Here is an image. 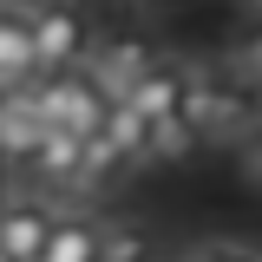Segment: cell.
I'll return each mask as SVG.
<instances>
[{"mask_svg": "<svg viewBox=\"0 0 262 262\" xmlns=\"http://www.w3.org/2000/svg\"><path fill=\"white\" fill-rule=\"evenodd\" d=\"M184 125L196 131V144H236L249 125H262V92L256 85H243L223 59H196L190 72V92H184V112H177Z\"/></svg>", "mask_w": 262, "mask_h": 262, "instance_id": "cell-1", "label": "cell"}, {"mask_svg": "<svg viewBox=\"0 0 262 262\" xmlns=\"http://www.w3.org/2000/svg\"><path fill=\"white\" fill-rule=\"evenodd\" d=\"M27 98H33V112H39L53 131H72V138H98L105 118H112V105H118V92L98 79L92 66L39 72V79L27 85Z\"/></svg>", "mask_w": 262, "mask_h": 262, "instance_id": "cell-2", "label": "cell"}, {"mask_svg": "<svg viewBox=\"0 0 262 262\" xmlns=\"http://www.w3.org/2000/svg\"><path fill=\"white\" fill-rule=\"evenodd\" d=\"M98 20L85 0H33V53H39V72H66V66L92 59Z\"/></svg>", "mask_w": 262, "mask_h": 262, "instance_id": "cell-3", "label": "cell"}, {"mask_svg": "<svg viewBox=\"0 0 262 262\" xmlns=\"http://www.w3.org/2000/svg\"><path fill=\"white\" fill-rule=\"evenodd\" d=\"M164 53H158V39L144 33V20H98V39H92V72L112 85V92L125 98V85L144 72V66H158Z\"/></svg>", "mask_w": 262, "mask_h": 262, "instance_id": "cell-4", "label": "cell"}, {"mask_svg": "<svg viewBox=\"0 0 262 262\" xmlns=\"http://www.w3.org/2000/svg\"><path fill=\"white\" fill-rule=\"evenodd\" d=\"M79 158H85V138H72V131H46L39 151H33L13 177L27 184V196H46L53 210H66V203L79 196Z\"/></svg>", "mask_w": 262, "mask_h": 262, "instance_id": "cell-5", "label": "cell"}, {"mask_svg": "<svg viewBox=\"0 0 262 262\" xmlns=\"http://www.w3.org/2000/svg\"><path fill=\"white\" fill-rule=\"evenodd\" d=\"M190 72H196V59H177V53H164L158 66H144V72L125 85V98H118V105H131L144 125H158V118H177V112H184V92H190Z\"/></svg>", "mask_w": 262, "mask_h": 262, "instance_id": "cell-6", "label": "cell"}, {"mask_svg": "<svg viewBox=\"0 0 262 262\" xmlns=\"http://www.w3.org/2000/svg\"><path fill=\"white\" fill-rule=\"evenodd\" d=\"M53 223H59V210H53L46 196H27V190L7 196V203H0V249H7L13 262H39Z\"/></svg>", "mask_w": 262, "mask_h": 262, "instance_id": "cell-7", "label": "cell"}, {"mask_svg": "<svg viewBox=\"0 0 262 262\" xmlns=\"http://www.w3.org/2000/svg\"><path fill=\"white\" fill-rule=\"evenodd\" d=\"M39 79L33 53V0H0V92H27Z\"/></svg>", "mask_w": 262, "mask_h": 262, "instance_id": "cell-8", "label": "cell"}, {"mask_svg": "<svg viewBox=\"0 0 262 262\" xmlns=\"http://www.w3.org/2000/svg\"><path fill=\"white\" fill-rule=\"evenodd\" d=\"M46 131H53V125L33 112V98H27V92H7V105H0V158L20 170V164L39 151V138H46Z\"/></svg>", "mask_w": 262, "mask_h": 262, "instance_id": "cell-9", "label": "cell"}, {"mask_svg": "<svg viewBox=\"0 0 262 262\" xmlns=\"http://www.w3.org/2000/svg\"><path fill=\"white\" fill-rule=\"evenodd\" d=\"M39 262H98V216L92 210H79V203H66L53 236H46V256Z\"/></svg>", "mask_w": 262, "mask_h": 262, "instance_id": "cell-10", "label": "cell"}, {"mask_svg": "<svg viewBox=\"0 0 262 262\" xmlns=\"http://www.w3.org/2000/svg\"><path fill=\"white\" fill-rule=\"evenodd\" d=\"M131 177V164H125V151L98 131V138H85V158H79V196H105V190H118Z\"/></svg>", "mask_w": 262, "mask_h": 262, "instance_id": "cell-11", "label": "cell"}, {"mask_svg": "<svg viewBox=\"0 0 262 262\" xmlns=\"http://www.w3.org/2000/svg\"><path fill=\"white\" fill-rule=\"evenodd\" d=\"M98 262H151V229L131 216H98Z\"/></svg>", "mask_w": 262, "mask_h": 262, "instance_id": "cell-12", "label": "cell"}, {"mask_svg": "<svg viewBox=\"0 0 262 262\" xmlns=\"http://www.w3.org/2000/svg\"><path fill=\"white\" fill-rule=\"evenodd\" d=\"M223 66L243 85L262 92V13H243V20H236V33H229V46H223Z\"/></svg>", "mask_w": 262, "mask_h": 262, "instance_id": "cell-13", "label": "cell"}, {"mask_svg": "<svg viewBox=\"0 0 262 262\" xmlns=\"http://www.w3.org/2000/svg\"><path fill=\"white\" fill-rule=\"evenodd\" d=\"M190 151H196V131L184 125V118H158V125H151V138H144V170L184 164Z\"/></svg>", "mask_w": 262, "mask_h": 262, "instance_id": "cell-14", "label": "cell"}, {"mask_svg": "<svg viewBox=\"0 0 262 262\" xmlns=\"http://www.w3.org/2000/svg\"><path fill=\"white\" fill-rule=\"evenodd\" d=\"M105 138L125 151V164H131V170H144V138H151V125H144L131 105H112V118H105Z\"/></svg>", "mask_w": 262, "mask_h": 262, "instance_id": "cell-15", "label": "cell"}, {"mask_svg": "<svg viewBox=\"0 0 262 262\" xmlns=\"http://www.w3.org/2000/svg\"><path fill=\"white\" fill-rule=\"evenodd\" d=\"M236 170H243L249 190H262V125H249L243 138H236Z\"/></svg>", "mask_w": 262, "mask_h": 262, "instance_id": "cell-16", "label": "cell"}, {"mask_svg": "<svg viewBox=\"0 0 262 262\" xmlns=\"http://www.w3.org/2000/svg\"><path fill=\"white\" fill-rule=\"evenodd\" d=\"M184 262H262V249H243V243H203Z\"/></svg>", "mask_w": 262, "mask_h": 262, "instance_id": "cell-17", "label": "cell"}, {"mask_svg": "<svg viewBox=\"0 0 262 262\" xmlns=\"http://www.w3.org/2000/svg\"><path fill=\"white\" fill-rule=\"evenodd\" d=\"M118 7H125V20H131V13H158V7H170V0H118Z\"/></svg>", "mask_w": 262, "mask_h": 262, "instance_id": "cell-18", "label": "cell"}, {"mask_svg": "<svg viewBox=\"0 0 262 262\" xmlns=\"http://www.w3.org/2000/svg\"><path fill=\"white\" fill-rule=\"evenodd\" d=\"M7 177H13V164H7V158H0V196H7Z\"/></svg>", "mask_w": 262, "mask_h": 262, "instance_id": "cell-19", "label": "cell"}, {"mask_svg": "<svg viewBox=\"0 0 262 262\" xmlns=\"http://www.w3.org/2000/svg\"><path fill=\"white\" fill-rule=\"evenodd\" d=\"M249 13H262V0H249Z\"/></svg>", "mask_w": 262, "mask_h": 262, "instance_id": "cell-20", "label": "cell"}, {"mask_svg": "<svg viewBox=\"0 0 262 262\" xmlns=\"http://www.w3.org/2000/svg\"><path fill=\"white\" fill-rule=\"evenodd\" d=\"M0 262H13V256H7V249H0Z\"/></svg>", "mask_w": 262, "mask_h": 262, "instance_id": "cell-21", "label": "cell"}, {"mask_svg": "<svg viewBox=\"0 0 262 262\" xmlns=\"http://www.w3.org/2000/svg\"><path fill=\"white\" fill-rule=\"evenodd\" d=\"M0 105H7V92H0Z\"/></svg>", "mask_w": 262, "mask_h": 262, "instance_id": "cell-22", "label": "cell"}]
</instances>
